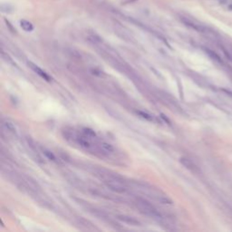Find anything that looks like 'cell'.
<instances>
[{"instance_id": "6da1fadb", "label": "cell", "mask_w": 232, "mask_h": 232, "mask_svg": "<svg viewBox=\"0 0 232 232\" xmlns=\"http://www.w3.org/2000/svg\"><path fill=\"white\" fill-rule=\"evenodd\" d=\"M134 205L136 206V208L144 215H147L149 217H152L153 219H156V220H159L162 215L160 214V212L155 208L154 206L150 203L148 200L142 199V198H140V197H137L135 199H134Z\"/></svg>"}, {"instance_id": "7a4b0ae2", "label": "cell", "mask_w": 232, "mask_h": 232, "mask_svg": "<svg viewBox=\"0 0 232 232\" xmlns=\"http://www.w3.org/2000/svg\"><path fill=\"white\" fill-rule=\"evenodd\" d=\"M181 21L185 25L187 26L188 27L193 29L197 32H199V33H206L208 31V29L204 26H201L198 23H195L193 21L190 20L189 18H186V17H181Z\"/></svg>"}, {"instance_id": "3957f363", "label": "cell", "mask_w": 232, "mask_h": 232, "mask_svg": "<svg viewBox=\"0 0 232 232\" xmlns=\"http://www.w3.org/2000/svg\"><path fill=\"white\" fill-rule=\"evenodd\" d=\"M27 65H28V66H29L37 75H38L41 78H43L44 81H46V82H51V81H52V77H51L47 73H45L44 70H42L39 66H37V65H35L34 63L28 62Z\"/></svg>"}, {"instance_id": "277c9868", "label": "cell", "mask_w": 232, "mask_h": 232, "mask_svg": "<svg viewBox=\"0 0 232 232\" xmlns=\"http://www.w3.org/2000/svg\"><path fill=\"white\" fill-rule=\"evenodd\" d=\"M117 219L119 220L122 221L123 223H126V224L131 225V226H135V227L141 226V222L138 220H136L133 217L128 216V215H118Z\"/></svg>"}, {"instance_id": "5b68a950", "label": "cell", "mask_w": 232, "mask_h": 232, "mask_svg": "<svg viewBox=\"0 0 232 232\" xmlns=\"http://www.w3.org/2000/svg\"><path fill=\"white\" fill-rule=\"evenodd\" d=\"M77 223L83 227V230H89V231H94V230H99L98 228H96L91 221L83 219V218H77Z\"/></svg>"}, {"instance_id": "8992f818", "label": "cell", "mask_w": 232, "mask_h": 232, "mask_svg": "<svg viewBox=\"0 0 232 232\" xmlns=\"http://www.w3.org/2000/svg\"><path fill=\"white\" fill-rule=\"evenodd\" d=\"M180 162L186 168L188 169L189 170L192 171V172H197L198 171V167L195 165L193 161L189 159V158H186V157H181L180 159Z\"/></svg>"}, {"instance_id": "52a82bcc", "label": "cell", "mask_w": 232, "mask_h": 232, "mask_svg": "<svg viewBox=\"0 0 232 232\" xmlns=\"http://www.w3.org/2000/svg\"><path fill=\"white\" fill-rule=\"evenodd\" d=\"M2 126H3V129L5 130L7 132H9L10 134H13V135H16V125L14 124V122H12L10 120L8 119H4L3 121H2Z\"/></svg>"}, {"instance_id": "ba28073f", "label": "cell", "mask_w": 232, "mask_h": 232, "mask_svg": "<svg viewBox=\"0 0 232 232\" xmlns=\"http://www.w3.org/2000/svg\"><path fill=\"white\" fill-rule=\"evenodd\" d=\"M98 148H99V150L101 151V153L104 155L113 153V152H114V147H113V145H111L110 143L105 142H99Z\"/></svg>"}, {"instance_id": "9c48e42d", "label": "cell", "mask_w": 232, "mask_h": 232, "mask_svg": "<svg viewBox=\"0 0 232 232\" xmlns=\"http://www.w3.org/2000/svg\"><path fill=\"white\" fill-rule=\"evenodd\" d=\"M204 51H205V53H206L212 60H214L215 62H217V63H219V64H223L222 59L219 56V54H218L217 53H215L214 51H212V50H210V49H209V48H204Z\"/></svg>"}, {"instance_id": "30bf717a", "label": "cell", "mask_w": 232, "mask_h": 232, "mask_svg": "<svg viewBox=\"0 0 232 232\" xmlns=\"http://www.w3.org/2000/svg\"><path fill=\"white\" fill-rule=\"evenodd\" d=\"M20 26H21L22 29L25 30L26 32H31V31L34 30V26H33V24H32L31 22L27 21V20H25V19L21 20V21H20Z\"/></svg>"}, {"instance_id": "8fae6325", "label": "cell", "mask_w": 232, "mask_h": 232, "mask_svg": "<svg viewBox=\"0 0 232 232\" xmlns=\"http://www.w3.org/2000/svg\"><path fill=\"white\" fill-rule=\"evenodd\" d=\"M83 134L85 135L86 137L94 140L96 138V133L93 130L90 129V128H83Z\"/></svg>"}, {"instance_id": "7c38bea8", "label": "cell", "mask_w": 232, "mask_h": 232, "mask_svg": "<svg viewBox=\"0 0 232 232\" xmlns=\"http://www.w3.org/2000/svg\"><path fill=\"white\" fill-rule=\"evenodd\" d=\"M136 113V114L139 116V117H141V118H142L143 120H146V121H153V117L152 114H148V113H146V112H143V111H136L135 112Z\"/></svg>"}, {"instance_id": "4fadbf2b", "label": "cell", "mask_w": 232, "mask_h": 232, "mask_svg": "<svg viewBox=\"0 0 232 232\" xmlns=\"http://www.w3.org/2000/svg\"><path fill=\"white\" fill-rule=\"evenodd\" d=\"M42 152H43V154L44 155L47 159H49L50 160H53V161H57L55 155L52 152H50L49 150L44 149V148H42Z\"/></svg>"}, {"instance_id": "5bb4252c", "label": "cell", "mask_w": 232, "mask_h": 232, "mask_svg": "<svg viewBox=\"0 0 232 232\" xmlns=\"http://www.w3.org/2000/svg\"><path fill=\"white\" fill-rule=\"evenodd\" d=\"M221 91H222V92H224L225 93H227L229 96H230V97L232 98V92L230 91V90H228V89H221Z\"/></svg>"}, {"instance_id": "9a60e30c", "label": "cell", "mask_w": 232, "mask_h": 232, "mask_svg": "<svg viewBox=\"0 0 232 232\" xmlns=\"http://www.w3.org/2000/svg\"><path fill=\"white\" fill-rule=\"evenodd\" d=\"M133 1H135V0H126V1H124V3H125V4H127V3H132V2H133Z\"/></svg>"}, {"instance_id": "2e32d148", "label": "cell", "mask_w": 232, "mask_h": 232, "mask_svg": "<svg viewBox=\"0 0 232 232\" xmlns=\"http://www.w3.org/2000/svg\"><path fill=\"white\" fill-rule=\"evenodd\" d=\"M228 9H230V10H232V4H230V5H229V6H228Z\"/></svg>"}]
</instances>
